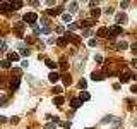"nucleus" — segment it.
Instances as JSON below:
<instances>
[{"label": "nucleus", "mask_w": 137, "mask_h": 129, "mask_svg": "<svg viewBox=\"0 0 137 129\" xmlns=\"http://www.w3.org/2000/svg\"><path fill=\"white\" fill-rule=\"evenodd\" d=\"M36 21H38V16L34 12H28L24 16V22H28L29 26H36Z\"/></svg>", "instance_id": "nucleus-1"}, {"label": "nucleus", "mask_w": 137, "mask_h": 129, "mask_svg": "<svg viewBox=\"0 0 137 129\" xmlns=\"http://www.w3.org/2000/svg\"><path fill=\"white\" fill-rule=\"evenodd\" d=\"M108 31H110V36H111V38H113V36H117V35H122V33H123L122 26H117V24H115V26H111Z\"/></svg>", "instance_id": "nucleus-2"}, {"label": "nucleus", "mask_w": 137, "mask_h": 129, "mask_svg": "<svg viewBox=\"0 0 137 129\" xmlns=\"http://www.w3.org/2000/svg\"><path fill=\"white\" fill-rule=\"evenodd\" d=\"M125 22H127V16H125L123 12L117 14V26H120V24H125Z\"/></svg>", "instance_id": "nucleus-3"}, {"label": "nucleus", "mask_w": 137, "mask_h": 129, "mask_svg": "<svg viewBox=\"0 0 137 129\" xmlns=\"http://www.w3.org/2000/svg\"><path fill=\"white\" fill-rule=\"evenodd\" d=\"M14 28H16V33H17V36H22V29H24V22H16V24H14Z\"/></svg>", "instance_id": "nucleus-4"}, {"label": "nucleus", "mask_w": 137, "mask_h": 129, "mask_svg": "<svg viewBox=\"0 0 137 129\" xmlns=\"http://www.w3.org/2000/svg\"><path fill=\"white\" fill-rule=\"evenodd\" d=\"M65 40H70L72 41V43H79V36H76V35H72V33H67V35H65Z\"/></svg>", "instance_id": "nucleus-5"}, {"label": "nucleus", "mask_w": 137, "mask_h": 129, "mask_svg": "<svg viewBox=\"0 0 137 129\" xmlns=\"http://www.w3.org/2000/svg\"><path fill=\"white\" fill-rule=\"evenodd\" d=\"M7 10H12V4H7V2L0 4V12H7Z\"/></svg>", "instance_id": "nucleus-6"}, {"label": "nucleus", "mask_w": 137, "mask_h": 129, "mask_svg": "<svg viewBox=\"0 0 137 129\" xmlns=\"http://www.w3.org/2000/svg\"><path fill=\"white\" fill-rule=\"evenodd\" d=\"M70 105H72V109H79V107H82V102H81V98H74L70 102Z\"/></svg>", "instance_id": "nucleus-7"}, {"label": "nucleus", "mask_w": 137, "mask_h": 129, "mask_svg": "<svg viewBox=\"0 0 137 129\" xmlns=\"http://www.w3.org/2000/svg\"><path fill=\"white\" fill-rule=\"evenodd\" d=\"M48 79L51 81V83H57V81L60 79V74L58 72H50V76H48Z\"/></svg>", "instance_id": "nucleus-8"}, {"label": "nucleus", "mask_w": 137, "mask_h": 129, "mask_svg": "<svg viewBox=\"0 0 137 129\" xmlns=\"http://www.w3.org/2000/svg\"><path fill=\"white\" fill-rule=\"evenodd\" d=\"M19 88V78H12L10 81V89H17Z\"/></svg>", "instance_id": "nucleus-9"}, {"label": "nucleus", "mask_w": 137, "mask_h": 129, "mask_svg": "<svg viewBox=\"0 0 137 129\" xmlns=\"http://www.w3.org/2000/svg\"><path fill=\"white\" fill-rule=\"evenodd\" d=\"M94 24V21H91V19H88V21H82L81 22V28H91Z\"/></svg>", "instance_id": "nucleus-10"}, {"label": "nucleus", "mask_w": 137, "mask_h": 129, "mask_svg": "<svg viewBox=\"0 0 137 129\" xmlns=\"http://www.w3.org/2000/svg\"><path fill=\"white\" fill-rule=\"evenodd\" d=\"M17 60H19V55L14 53V52H10L9 53V62H17Z\"/></svg>", "instance_id": "nucleus-11"}, {"label": "nucleus", "mask_w": 137, "mask_h": 129, "mask_svg": "<svg viewBox=\"0 0 137 129\" xmlns=\"http://www.w3.org/2000/svg\"><path fill=\"white\" fill-rule=\"evenodd\" d=\"M63 102H65V100H63V96H55V98H53V103H55V105H63Z\"/></svg>", "instance_id": "nucleus-12"}, {"label": "nucleus", "mask_w": 137, "mask_h": 129, "mask_svg": "<svg viewBox=\"0 0 137 129\" xmlns=\"http://www.w3.org/2000/svg\"><path fill=\"white\" fill-rule=\"evenodd\" d=\"M108 33H110L108 28H99V29H98V36H99V38H101V36H106Z\"/></svg>", "instance_id": "nucleus-13"}, {"label": "nucleus", "mask_w": 137, "mask_h": 129, "mask_svg": "<svg viewBox=\"0 0 137 129\" xmlns=\"http://www.w3.org/2000/svg\"><path fill=\"white\" fill-rule=\"evenodd\" d=\"M62 10H63L62 7H58V9H50L48 14H50V16H57V14H62Z\"/></svg>", "instance_id": "nucleus-14"}, {"label": "nucleus", "mask_w": 137, "mask_h": 129, "mask_svg": "<svg viewBox=\"0 0 137 129\" xmlns=\"http://www.w3.org/2000/svg\"><path fill=\"white\" fill-rule=\"evenodd\" d=\"M91 79H94V81H101V79H103V76H101L99 72H96V71H94V72L91 74Z\"/></svg>", "instance_id": "nucleus-15"}, {"label": "nucleus", "mask_w": 137, "mask_h": 129, "mask_svg": "<svg viewBox=\"0 0 137 129\" xmlns=\"http://www.w3.org/2000/svg\"><path fill=\"white\" fill-rule=\"evenodd\" d=\"M91 98V95H89L88 91H82V93H81V102H86V100H89Z\"/></svg>", "instance_id": "nucleus-16"}, {"label": "nucleus", "mask_w": 137, "mask_h": 129, "mask_svg": "<svg viewBox=\"0 0 137 129\" xmlns=\"http://www.w3.org/2000/svg\"><path fill=\"white\" fill-rule=\"evenodd\" d=\"M117 47H118V50H127L128 48V43H127V41H120Z\"/></svg>", "instance_id": "nucleus-17"}, {"label": "nucleus", "mask_w": 137, "mask_h": 129, "mask_svg": "<svg viewBox=\"0 0 137 129\" xmlns=\"http://www.w3.org/2000/svg\"><path fill=\"white\" fill-rule=\"evenodd\" d=\"M99 14H101V9H98V7H94V9L91 10V16L93 17H99Z\"/></svg>", "instance_id": "nucleus-18"}, {"label": "nucleus", "mask_w": 137, "mask_h": 129, "mask_svg": "<svg viewBox=\"0 0 137 129\" xmlns=\"http://www.w3.org/2000/svg\"><path fill=\"white\" fill-rule=\"evenodd\" d=\"M77 2H70V4H68V9H70V12H76V10H77Z\"/></svg>", "instance_id": "nucleus-19"}, {"label": "nucleus", "mask_w": 137, "mask_h": 129, "mask_svg": "<svg viewBox=\"0 0 137 129\" xmlns=\"http://www.w3.org/2000/svg\"><path fill=\"white\" fill-rule=\"evenodd\" d=\"M62 79H63V84H67V86L70 84V83H72V79H70V74H65Z\"/></svg>", "instance_id": "nucleus-20"}, {"label": "nucleus", "mask_w": 137, "mask_h": 129, "mask_svg": "<svg viewBox=\"0 0 137 129\" xmlns=\"http://www.w3.org/2000/svg\"><path fill=\"white\" fill-rule=\"evenodd\" d=\"M62 19L65 21V22H70V21H72V16H70V14H62Z\"/></svg>", "instance_id": "nucleus-21"}, {"label": "nucleus", "mask_w": 137, "mask_h": 129, "mask_svg": "<svg viewBox=\"0 0 137 129\" xmlns=\"http://www.w3.org/2000/svg\"><path fill=\"white\" fill-rule=\"evenodd\" d=\"M0 66H2L4 69H9V67H10V62H9V60H2V62H0Z\"/></svg>", "instance_id": "nucleus-22"}, {"label": "nucleus", "mask_w": 137, "mask_h": 129, "mask_svg": "<svg viewBox=\"0 0 137 129\" xmlns=\"http://www.w3.org/2000/svg\"><path fill=\"white\" fill-rule=\"evenodd\" d=\"M46 66H48L50 69H57V64H55V62H51V60H48V59H46Z\"/></svg>", "instance_id": "nucleus-23"}, {"label": "nucleus", "mask_w": 137, "mask_h": 129, "mask_svg": "<svg viewBox=\"0 0 137 129\" xmlns=\"http://www.w3.org/2000/svg\"><path fill=\"white\" fill-rule=\"evenodd\" d=\"M57 43H58L60 47H63V45L67 43V40H65V36H63V38H58V40H57Z\"/></svg>", "instance_id": "nucleus-24"}, {"label": "nucleus", "mask_w": 137, "mask_h": 129, "mask_svg": "<svg viewBox=\"0 0 137 129\" xmlns=\"http://www.w3.org/2000/svg\"><path fill=\"white\" fill-rule=\"evenodd\" d=\"M55 126H57V122H48V124L45 126V129H55Z\"/></svg>", "instance_id": "nucleus-25"}, {"label": "nucleus", "mask_w": 137, "mask_h": 129, "mask_svg": "<svg viewBox=\"0 0 137 129\" xmlns=\"http://www.w3.org/2000/svg\"><path fill=\"white\" fill-rule=\"evenodd\" d=\"M19 7H22V2H14L12 4V9H19Z\"/></svg>", "instance_id": "nucleus-26"}, {"label": "nucleus", "mask_w": 137, "mask_h": 129, "mask_svg": "<svg viewBox=\"0 0 137 129\" xmlns=\"http://www.w3.org/2000/svg\"><path fill=\"white\" fill-rule=\"evenodd\" d=\"M21 53H22L24 57H29V53H31V52H29L28 48H22V50H21Z\"/></svg>", "instance_id": "nucleus-27"}, {"label": "nucleus", "mask_w": 137, "mask_h": 129, "mask_svg": "<svg viewBox=\"0 0 137 129\" xmlns=\"http://www.w3.org/2000/svg\"><path fill=\"white\" fill-rule=\"evenodd\" d=\"M79 86H81V88L84 89V88H86V86H88V83H86V81H84V79H81V81H79Z\"/></svg>", "instance_id": "nucleus-28"}, {"label": "nucleus", "mask_w": 137, "mask_h": 129, "mask_svg": "<svg viewBox=\"0 0 137 129\" xmlns=\"http://www.w3.org/2000/svg\"><path fill=\"white\" fill-rule=\"evenodd\" d=\"M5 100H7V96H5V95H2V93H0V105H2V103H5Z\"/></svg>", "instance_id": "nucleus-29"}, {"label": "nucleus", "mask_w": 137, "mask_h": 129, "mask_svg": "<svg viewBox=\"0 0 137 129\" xmlns=\"http://www.w3.org/2000/svg\"><path fill=\"white\" fill-rule=\"evenodd\" d=\"M130 48H132L134 53H137V43H132V45H130Z\"/></svg>", "instance_id": "nucleus-30"}, {"label": "nucleus", "mask_w": 137, "mask_h": 129, "mask_svg": "<svg viewBox=\"0 0 137 129\" xmlns=\"http://www.w3.org/2000/svg\"><path fill=\"white\" fill-rule=\"evenodd\" d=\"M77 28H79V26H77V24H74V22H72V24H68V29H72V31L77 29Z\"/></svg>", "instance_id": "nucleus-31"}, {"label": "nucleus", "mask_w": 137, "mask_h": 129, "mask_svg": "<svg viewBox=\"0 0 137 129\" xmlns=\"http://www.w3.org/2000/svg\"><path fill=\"white\" fill-rule=\"evenodd\" d=\"M88 45H89V47H94V45H96V40H94V38H91Z\"/></svg>", "instance_id": "nucleus-32"}, {"label": "nucleus", "mask_w": 137, "mask_h": 129, "mask_svg": "<svg viewBox=\"0 0 137 129\" xmlns=\"http://www.w3.org/2000/svg\"><path fill=\"white\" fill-rule=\"evenodd\" d=\"M10 122H12V124H17V122H19V117H12Z\"/></svg>", "instance_id": "nucleus-33"}, {"label": "nucleus", "mask_w": 137, "mask_h": 129, "mask_svg": "<svg viewBox=\"0 0 137 129\" xmlns=\"http://www.w3.org/2000/svg\"><path fill=\"white\" fill-rule=\"evenodd\" d=\"M94 60H96V62H103V57H101V55H96Z\"/></svg>", "instance_id": "nucleus-34"}, {"label": "nucleus", "mask_w": 137, "mask_h": 129, "mask_svg": "<svg viewBox=\"0 0 137 129\" xmlns=\"http://www.w3.org/2000/svg\"><path fill=\"white\" fill-rule=\"evenodd\" d=\"M120 7H122V9H125V7H128V2H122V4H120Z\"/></svg>", "instance_id": "nucleus-35"}, {"label": "nucleus", "mask_w": 137, "mask_h": 129, "mask_svg": "<svg viewBox=\"0 0 137 129\" xmlns=\"http://www.w3.org/2000/svg\"><path fill=\"white\" fill-rule=\"evenodd\" d=\"M53 93H62V88H60V86H57V88L53 89Z\"/></svg>", "instance_id": "nucleus-36"}, {"label": "nucleus", "mask_w": 137, "mask_h": 129, "mask_svg": "<svg viewBox=\"0 0 137 129\" xmlns=\"http://www.w3.org/2000/svg\"><path fill=\"white\" fill-rule=\"evenodd\" d=\"M57 33H63V26H58V28H57Z\"/></svg>", "instance_id": "nucleus-37"}, {"label": "nucleus", "mask_w": 137, "mask_h": 129, "mask_svg": "<svg viewBox=\"0 0 137 129\" xmlns=\"http://www.w3.org/2000/svg\"><path fill=\"white\" fill-rule=\"evenodd\" d=\"M63 129H70V122H65V124H63Z\"/></svg>", "instance_id": "nucleus-38"}, {"label": "nucleus", "mask_w": 137, "mask_h": 129, "mask_svg": "<svg viewBox=\"0 0 137 129\" xmlns=\"http://www.w3.org/2000/svg\"><path fill=\"white\" fill-rule=\"evenodd\" d=\"M0 122H7V119H5L4 115H0Z\"/></svg>", "instance_id": "nucleus-39"}, {"label": "nucleus", "mask_w": 137, "mask_h": 129, "mask_svg": "<svg viewBox=\"0 0 137 129\" xmlns=\"http://www.w3.org/2000/svg\"><path fill=\"white\" fill-rule=\"evenodd\" d=\"M132 66H134V67H137V59H135V60H132Z\"/></svg>", "instance_id": "nucleus-40"}, {"label": "nucleus", "mask_w": 137, "mask_h": 129, "mask_svg": "<svg viewBox=\"0 0 137 129\" xmlns=\"http://www.w3.org/2000/svg\"><path fill=\"white\" fill-rule=\"evenodd\" d=\"M89 129H91V127H89Z\"/></svg>", "instance_id": "nucleus-41"}]
</instances>
